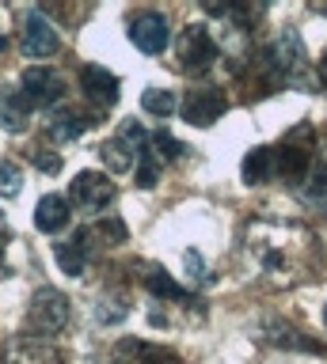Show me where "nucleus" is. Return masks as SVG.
<instances>
[{
	"instance_id": "obj_9",
	"label": "nucleus",
	"mask_w": 327,
	"mask_h": 364,
	"mask_svg": "<svg viewBox=\"0 0 327 364\" xmlns=\"http://www.w3.org/2000/svg\"><path fill=\"white\" fill-rule=\"evenodd\" d=\"M133 269H141L137 273V281L145 284V289L152 292V300H164V304H183V307H194L202 304L194 292H187L183 284H179L172 273H167L164 266H156V262H133Z\"/></svg>"
},
{
	"instance_id": "obj_10",
	"label": "nucleus",
	"mask_w": 327,
	"mask_h": 364,
	"mask_svg": "<svg viewBox=\"0 0 327 364\" xmlns=\"http://www.w3.org/2000/svg\"><path fill=\"white\" fill-rule=\"evenodd\" d=\"M81 91H84L88 107L99 110V114H107L118 102L122 84H118V76L107 73L103 65H81Z\"/></svg>"
},
{
	"instance_id": "obj_19",
	"label": "nucleus",
	"mask_w": 327,
	"mask_h": 364,
	"mask_svg": "<svg viewBox=\"0 0 327 364\" xmlns=\"http://www.w3.org/2000/svg\"><path fill=\"white\" fill-rule=\"evenodd\" d=\"M73 213H69V198H61V193H46L38 205H35V228L38 232H61V228H69Z\"/></svg>"
},
{
	"instance_id": "obj_33",
	"label": "nucleus",
	"mask_w": 327,
	"mask_h": 364,
	"mask_svg": "<svg viewBox=\"0 0 327 364\" xmlns=\"http://www.w3.org/2000/svg\"><path fill=\"white\" fill-rule=\"evenodd\" d=\"M312 11H320V16H327V4H312Z\"/></svg>"
},
{
	"instance_id": "obj_12",
	"label": "nucleus",
	"mask_w": 327,
	"mask_h": 364,
	"mask_svg": "<svg viewBox=\"0 0 327 364\" xmlns=\"http://www.w3.org/2000/svg\"><path fill=\"white\" fill-rule=\"evenodd\" d=\"M19 91H24V99L31 102V107H58V102L65 99V80L53 73V68L35 65V68H27V73H24Z\"/></svg>"
},
{
	"instance_id": "obj_30",
	"label": "nucleus",
	"mask_w": 327,
	"mask_h": 364,
	"mask_svg": "<svg viewBox=\"0 0 327 364\" xmlns=\"http://www.w3.org/2000/svg\"><path fill=\"white\" fill-rule=\"evenodd\" d=\"M187 269H190V281H198V284H209L213 277H209V273H206V262H202V255H198V250H187Z\"/></svg>"
},
{
	"instance_id": "obj_34",
	"label": "nucleus",
	"mask_w": 327,
	"mask_h": 364,
	"mask_svg": "<svg viewBox=\"0 0 327 364\" xmlns=\"http://www.w3.org/2000/svg\"><path fill=\"white\" fill-rule=\"evenodd\" d=\"M323 326H327V307H323Z\"/></svg>"
},
{
	"instance_id": "obj_14",
	"label": "nucleus",
	"mask_w": 327,
	"mask_h": 364,
	"mask_svg": "<svg viewBox=\"0 0 327 364\" xmlns=\"http://www.w3.org/2000/svg\"><path fill=\"white\" fill-rule=\"evenodd\" d=\"M167 38H172V31H167L164 11H137V16L130 19V42L137 46L141 53H164Z\"/></svg>"
},
{
	"instance_id": "obj_16",
	"label": "nucleus",
	"mask_w": 327,
	"mask_h": 364,
	"mask_svg": "<svg viewBox=\"0 0 327 364\" xmlns=\"http://www.w3.org/2000/svg\"><path fill=\"white\" fill-rule=\"evenodd\" d=\"M61 50V38L58 31H53V23L42 16V8L27 11V23H24V53L42 61V57H53Z\"/></svg>"
},
{
	"instance_id": "obj_26",
	"label": "nucleus",
	"mask_w": 327,
	"mask_h": 364,
	"mask_svg": "<svg viewBox=\"0 0 327 364\" xmlns=\"http://www.w3.org/2000/svg\"><path fill=\"white\" fill-rule=\"evenodd\" d=\"M160 171H164L160 156H156L152 148L145 144V148H141V159H137V175H133V178H137V186H141V190H152L156 182H160Z\"/></svg>"
},
{
	"instance_id": "obj_5",
	"label": "nucleus",
	"mask_w": 327,
	"mask_h": 364,
	"mask_svg": "<svg viewBox=\"0 0 327 364\" xmlns=\"http://www.w3.org/2000/svg\"><path fill=\"white\" fill-rule=\"evenodd\" d=\"M69 318H73V307H69V296H65L61 289L42 284V289L31 296V307H27V326H31V334H38V338L61 334V330L69 326Z\"/></svg>"
},
{
	"instance_id": "obj_22",
	"label": "nucleus",
	"mask_w": 327,
	"mask_h": 364,
	"mask_svg": "<svg viewBox=\"0 0 327 364\" xmlns=\"http://www.w3.org/2000/svg\"><path fill=\"white\" fill-rule=\"evenodd\" d=\"M130 311H133V300H130V292H122V289H110L95 300V323L99 326H115Z\"/></svg>"
},
{
	"instance_id": "obj_3",
	"label": "nucleus",
	"mask_w": 327,
	"mask_h": 364,
	"mask_svg": "<svg viewBox=\"0 0 327 364\" xmlns=\"http://www.w3.org/2000/svg\"><path fill=\"white\" fill-rule=\"evenodd\" d=\"M270 152H274V178L278 182H286V186L304 182L316 167V133H312V125H297V129L281 136Z\"/></svg>"
},
{
	"instance_id": "obj_15",
	"label": "nucleus",
	"mask_w": 327,
	"mask_h": 364,
	"mask_svg": "<svg viewBox=\"0 0 327 364\" xmlns=\"http://www.w3.org/2000/svg\"><path fill=\"white\" fill-rule=\"evenodd\" d=\"M103 118L99 110H81V107H53L50 110V118H46V133L53 136V141H61V144H69L76 141L81 133H88L92 125Z\"/></svg>"
},
{
	"instance_id": "obj_24",
	"label": "nucleus",
	"mask_w": 327,
	"mask_h": 364,
	"mask_svg": "<svg viewBox=\"0 0 327 364\" xmlns=\"http://www.w3.org/2000/svg\"><path fill=\"white\" fill-rule=\"evenodd\" d=\"M141 107H145V114H152V118H167V114L179 110V99H175V91H167V87H145Z\"/></svg>"
},
{
	"instance_id": "obj_7",
	"label": "nucleus",
	"mask_w": 327,
	"mask_h": 364,
	"mask_svg": "<svg viewBox=\"0 0 327 364\" xmlns=\"http://www.w3.org/2000/svg\"><path fill=\"white\" fill-rule=\"evenodd\" d=\"M224 110H229V95H224L221 87H213V84L190 87L187 95H183V102H179L183 122H187V125H198V129H209V125L217 122Z\"/></svg>"
},
{
	"instance_id": "obj_17",
	"label": "nucleus",
	"mask_w": 327,
	"mask_h": 364,
	"mask_svg": "<svg viewBox=\"0 0 327 364\" xmlns=\"http://www.w3.org/2000/svg\"><path fill=\"white\" fill-rule=\"evenodd\" d=\"M73 235L81 239L84 250L95 258V255H103V250H110V247L126 243V224H122L115 213H103V220H92L88 228H81V232H73Z\"/></svg>"
},
{
	"instance_id": "obj_6",
	"label": "nucleus",
	"mask_w": 327,
	"mask_h": 364,
	"mask_svg": "<svg viewBox=\"0 0 327 364\" xmlns=\"http://www.w3.org/2000/svg\"><path fill=\"white\" fill-rule=\"evenodd\" d=\"M149 144V133H145L141 122H122L118 133L110 136V141L99 144V159L107 164V171H115V175H122V171H130L133 164L141 159V148Z\"/></svg>"
},
{
	"instance_id": "obj_18",
	"label": "nucleus",
	"mask_w": 327,
	"mask_h": 364,
	"mask_svg": "<svg viewBox=\"0 0 327 364\" xmlns=\"http://www.w3.org/2000/svg\"><path fill=\"white\" fill-rule=\"evenodd\" d=\"M263 341H270V346H278V349H304V353H320V357H327V349L320 346V341L304 338L293 323H286V318H266L263 323Z\"/></svg>"
},
{
	"instance_id": "obj_25",
	"label": "nucleus",
	"mask_w": 327,
	"mask_h": 364,
	"mask_svg": "<svg viewBox=\"0 0 327 364\" xmlns=\"http://www.w3.org/2000/svg\"><path fill=\"white\" fill-rule=\"evenodd\" d=\"M149 148L156 156H160V164H175V159H183L190 148L183 144V141H175L167 129H156V133H149Z\"/></svg>"
},
{
	"instance_id": "obj_1",
	"label": "nucleus",
	"mask_w": 327,
	"mask_h": 364,
	"mask_svg": "<svg viewBox=\"0 0 327 364\" xmlns=\"http://www.w3.org/2000/svg\"><path fill=\"white\" fill-rule=\"evenodd\" d=\"M247 250L274 284H301L320 269V239L293 220H251Z\"/></svg>"
},
{
	"instance_id": "obj_13",
	"label": "nucleus",
	"mask_w": 327,
	"mask_h": 364,
	"mask_svg": "<svg viewBox=\"0 0 327 364\" xmlns=\"http://www.w3.org/2000/svg\"><path fill=\"white\" fill-rule=\"evenodd\" d=\"M110 364H183V357L167 346H156V341L122 338L115 353H110Z\"/></svg>"
},
{
	"instance_id": "obj_20",
	"label": "nucleus",
	"mask_w": 327,
	"mask_h": 364,
	"mask_svg": "<svg viewBox=\"0 0 327 364\" xmlns=\"http://www.w3.org/2000/svg\"><path fill=\"white\" fill-rule=\"evenodd\" d=\"M240 175H244L247 186H266V182H274V152H270V144H259L244 156Z\"/></svg>"
},
{
	"instance_id": "obj_23",
	"label": "nucleus",
	"mask_w": 327,
	"mask_h": 364,
	"mask_svg": "<svg viewBox=\"0 0 327 364\" xmlns=\"http://www.w3.org/2000/svg\"><path fill=\"white\" fill-rule=\"evenodd\" d=\"M31 110L35 107L24 99V91H12V95L0 99V122H4L8 133H24L27 122H31Z\"/></svg>"
},
{
	"instance_id": "obj_2",
	"label": "nucleus",
	"mask_w": 327,
	"mask_h": 364,
	"mask_svg": "<svg viewBox=\"0 0 327 364\" xmlns=\"http://www.w3.org/2000/svg\"><path fill=\"white\" fill-rule=\"evenodd\" d=\"M270 73L281 87H297V91H312L316 87V68L308 61V50H304L297 27H281L274 34V42L263 50Z\"/></svg>"
},
{
	"instance_id": "obj_21",
	"label": "nucleus",
	"mask_w": 327,
	"mask_h": 364,
	"mask_svg": "<svg viewBox=\"0 0 327 364\" xmlns=\"http://www.w3.org/2000/svg\"><path fill=\"white\" fill-rule=\"evenodd\" d=\"M53 258H58L61 273H69V277H84L88 273V262H92V255L84 250L81 239H61V243H53Z\"/></svg>"
},
{
	"instance_id": "obj_4",
	"label": "nucleus",
	"mask_w": 327,
	"mask_h": 364,
	"mask_svg": "<svg viewBox=\"0 0 327 364\" xmlns=\"http://www.w3.org/2000/svg\"><path fill=\"white\" fill-rule=\"evenodd\" d=\"M175 61L187 76H206L221 61V46L206 23H187L183 27V34L175 42Z\"/></svg>"
},
{
	"instance_id": "obj_28",
	"label": "nucleus",
	"mask_w": 327,
	"mask_h": 364,
	"mask_svg": "<svg viewBox=\"0 0 327 364\" xmlns=\"http://www.w3.org/2000/svg\"><path fill=\"white\" fill-rule=\"evenodd\" d=\"M19 190H24V171H19V164L0 159V193H4V198H16Z\"/></svg>"
},
{
	"instance_id": "obj_31",
	"label": "nucleus",
	"mask_w": 327,
	"mask_h": 364,
	"mask_svg": "<svg viewBox=\"0 0 327 364\" xmlns=\"http://www.w3.org/2000/svg\"><path fill=\"white\" fill-rule=\"evenodd\" d=\"M8 239H12V228H8L4 213H0V269H4V247H8Z\"/></svg>"
},
{
	"instance_id": "obj_11",
	"label": "nucleus",
	"mask_w": 327,
	"mask_h": 364,
	"mask_svg": "<svg viewBox=\"0 0 327 364\" xmlns=\"http://www.w3.org/2000/svg\"><path fill=\"white\" fill-rule=\"evenodd\" d=\"M4 364H65V353L50 338L19 334L4 346Z\"/></svg>"
},
{
	"instance_id": "obj_27",
	"label": "nucleus",
	"mask_w": 327,
	"mask_h": 364,
	"mask_svg": "<svg viewBox=\"0 0 327 364\" xmlns=\"http://www.w3.org/2000/svg\"><path fill=\"white\" fill-rule=\"evenodd\" d=\"M304 182H308V186H304V201L316 205V209H320V205L327 209V164H316L312 175Z\"/></svg>"
},
{
	"instance_id": "obj_32",
	"label": "nucleus",
	"mask_w": 327,
	"mask_h": 364,
	"mask_svg": "<svg viewBox=\"0 0 327 364\" xmlns=\"http://www.w3.org/2000/svg\"><path fill=\"white\" fill-rule=\"evenodd\" d=\"M316 84H320V91L327 95V50H323L320 61H316Z\"/></svg>"
},
{
	"instance_id": "obj_8",
	"label": "nucleus",
	"mask_w": 327,
	"mask_h": 364,
	"mask_svg": "<svg viewBox=\"0 0 327 364\" xmlns=\"http://www.w3.org/2000/svg\"><path fill=\"white\" fill-rule=\"evenodd\" d=\"M69 198H73V205L81 213L99 216L110 201L118 198V190H115V182H110L103 171H81V175L73 178V186H69Z\"/></svg>"
},
{
	"instance_id": "obj_29",
	"label": "nucleus",
	"mask_w": 327,
	"mask_h": 364,
	"mask_svg": "<svg viewBox=\"0 0 327 364\" xmlns=\"http://www.w3.org/2000/svg\"><path fill=\"white\" fill-rule=\"evenodd\" d=\"M31 164H35L38 171H46V175H58V171H61V156L38 144V148H31Z\"/></svg>"
}]
</instances>
